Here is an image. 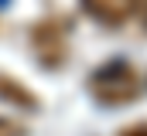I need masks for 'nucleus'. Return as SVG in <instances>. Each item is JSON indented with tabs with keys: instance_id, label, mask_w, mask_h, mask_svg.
Wrapping results in <instances>:
<instances>
[{
	"instance_id": "1",
	"label": "nucleus",
	"mask_w": 147,
	"mask_h": 136,
	"mask_svg": "<svg viewBox=\"0 0 147 136\" xmlns=\"http://www.w3.org/2000/svg\"><path fill=\"white\" fill-rule=\"evenodd\" d=\"M140 75L127 61H106L89 75V92L103 105H127L140 95Z\"/></svg>"
},
{
	"instance_id": "2",
	"label": "nucleus",
	"mask_w": 147,
	"mask_h": 136,
	"mask_svg": "<svg viewBox=\"0 0 147 136\" xmlns=\"http://www.w3.org/2000/svg\"><path fill=\"white\" fill-rule=\"evenodd\" d=\"M31 41H34L38 61L48 68H58L65 61V55H69V31H65L62 21H41L34 27V34H31Z\"/></svg>"
},
{
	"instance_id": "3",
	"label": "nucleus",
	"mask_w": 147,
	"mask_h": 136,
	"mask_svg": "<svg viewBox=\"0 0 147 136\" xmlns=\"http://www.w3.org/2000/svg\"><path fill=\"white\" fill-rule=\"evenodd\" d=\"M82 3H86V10L96 21H103V24H123V21H130V14L137 10L140 0H82Z\"/></svg>"
},
{
	"instance_id": "4",
	"label": "nucleus",
	"mask_w": 147,
	"mask_h": 136,
	"mask_svg": "<svg viewBox=\"0 0 147 136\" xmlns=\"http://www.w3.org/2000/svg\"><path fill=\"white\" fill-rule=\"evenodd\" d=\"M0 95H3V99H10V102H17V105H24V109H34V105H38L34 92H28L21 82L3 78V75H0Z\"/></svg>"
},
{
	"instance_id": "5",
	"label": "nucleus",
	"mask_w": 147,
	"mask_h": 136,
	"mask_svg": "<svg viewBox=\"0 0 147 136\" xmlns=\"http://www.w3.org/2000/svg\"><path fill=\"white\" fill-rule=\"evenodd\" d=\"M0 136H24V129H21V123H14V119H3V116H0Z\"/></svg>"
},
{
	"instance_id": "6",
	"label": "nucleus",
	"mask_w": 147,
	"mask_h": 136,
	"mask_svg": "<svg viewBox=\"0 0 147 136\" xmlns=\"http://www.w3.org/2000/svg\"><path fill=\"white\" fill-rule=\"evenodd\" d=\"M120 136H147V123H137V126H127Z\"/></svg>"
}]
</instances>
